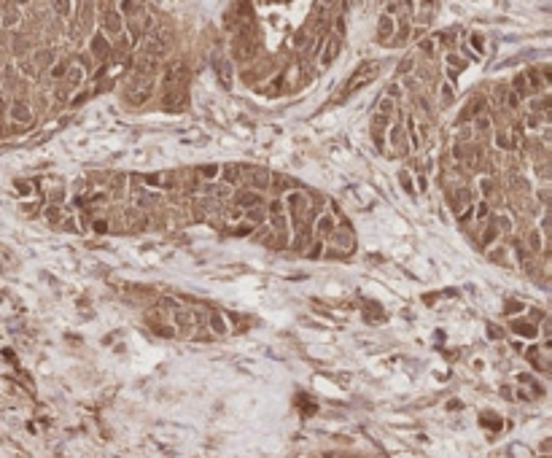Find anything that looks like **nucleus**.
<instances>
[{"mask_svg": "<svg viewBox=\"0 0 552 458\" xmlns=\"http://www.w3.org/2000/svg\"><path fill=\"white\" fill-rule=\"evenodd\" d=\"M285 205H288V224L294 227H307L310 216H312V205H310V197L304 191H291L285 197Z\"/></svg>", "mask_w": 552, "mask_h": 458, "instance_id": "1", "label": "nucleus"}, {"mask_svg": "<svg viewBox=\"0 0 552 458\" xmlns=\"http://www.w3.org/2000/svg\"><path fill=\"white\" fill-rule=\"evenodd\" d=\"M380 68L383 65L377 62V59H364L361 65L353 70V76H350V81L345 84V92H342V97H348V95H353L356 89H361V86H367V84H372L375 81V76L380 73Z\"/></svg>", "mask_w": 552, "mask_h": 458, "instance_id": "2", "label": "nucleus"}, {"mask_svg": "<svg viewBox=\"0 0 552 458\" xmlns=\"http://www.w3.org/2000/svg\"><path fill=\"white\" fill-rule=\"evenodd\" d=\"M97 8L103 11V14H100V27H103V32L119 38L124 32V19L116 11V3H103V5H97Z\"/></svg>", "mask_w": 552, "mask_h": 458, "instance_id": "3", "label": "nucleus"}, {"mask_svg": "<svg viewBox=\"0 0 552 458\" xmlns=\"http://www.w3.org/2000/svg\"><path fill=\"white\" fill-rule=\"evenodd\" d=\"M240 183H245V189H254L256 194H259V191H267V189H270L272 175H270V170H264V167H243Z\"/></svg>", "mask_w": 552, "mask_h": 458, "instance_id": "4", "label": "nucleus"}, {"mask_svg": "<svg viewBox=\"0 0 552 458\" xmlns=\"http://www.w3.org/2000/svg\"><path fill=\"white\" fill-rule=\"evenodd\" d=\"M164 51H167V41H164V32H162V30L145 32V38L140 41V57L159 59V57H164Z\"/></svg>", "mask_w": 552, "mask_h": 458, "instance_id": "5", "label": "nucleus"}, {"mask_svg": "<svg viewBox=\"0 0 552 458\" xmlns=\"http://www.w3.org/2000/svg\"><path fill=\"white\" fill-rule=\"evenodd\" d=\"M388 143H391V154H407L410 151V141H407V132H404V124H391L388 127Z\"/></svg>", "mask_w": 552, "mask_h": 458, "instance_id": "6", "label": "nucleus"}, {"mask_svg": "<svg viewBox=\"0 0 552 458\" xmlns=\"http://www.w3.org/2000/svg\"><path fill=\"white\" fill-rule=\"evenodd\" d=\"M89 51L92 54L89 57H95V59H100V62H108L111 57H114V49H111V41L105 35H92V41H89Z\"/></svg>", "mask_w": 552, "mask_h": 458, "instance_id": "7", "label": "nucleus"}, {"mask_svg": "<svg viewBox=\"0 0 552 458\" xmlns=\"http://www.w3.org/2000/svg\"><path fill=\"white\" fill-rule=\"evenodd\" d=\"M145 183L156 189H178L181 186V172H154V175L145 178Z\"/></svg>", "mask_w": 552, "mask_h": 458, "instance_id": "8", "label": "nucleus"}, {"mask_svg": "<svg viewBox=\"0 0 552 458\" xmlns=\"http://www.w3.org/2000/svg\"><path fill=\"white\" fill-rule=\"evenodd\" d=\"M331 243H334V248L340 251V254H350V251H353V245H356L353 229H350V227L334 229V235H331Z\"/></svg>", "mask_w": 552, "mask_h": 458, "instance_id": "9", "label": "nucleus"}, {"mask_svg": "<svg viewBox=\"0 0 552 458\" xmlns=\"http://www.w3.org/2000/svg\"><path fill=\"white\" fill-rule=\"evenodd\" d=\"M334 229H337V221H334V216L331 213H321L315 218V235H318V240H329L331 235H334Z\"/></svg>", "mask_w": 552, "mask_h": 458, "instance_id": "10", "label": "nucleus"}, {"mask_svg": "<svg viewBox=\"0 0 552 458\" xmlns=\"http://www.w3.org/2000/svg\"><path fill=\"white\" fill-rule=\"evenodd\" d=\"M84 76H86V73H84L81 65L70 62V65H68V70H65V76H62V86H65L68 92H73L76 86H81V84H84Z\"/></svg>", "mask_w": 552, "mask_h": 458, "instance_id": "11", "label": "nucleus"}, {"mask_svg": "<svg viewBox=\"0 0 552 458\" xmlns=\"http://www.w3.org/2000/svg\"><path fill=\"white\" fill-rule=\"evenodd\" d=\"M340 38L342 35H326V49L321 51V68H329L334 57L340 54Z\"/></svg>", "mask_w": 552, "mask_h": 458, "instance_id": "12", "label": "nucleus"}, {"mask_svg": "<svg viewBox=\"0 0 552 458\" xmlns=\"http://www.w3.org/2000/svg\"><path fill=\"white\" fill-rule=\"evenodd\" d=\"M396 32V22L391 14H383L380 22H377V41L380 43H391V35Z\"/></svg>", "mask_w": 552, "mask_h": 458, "instance_id": "13", "label": "nucleus"}, {"mask_svg": "<svg viewBox=\"0 0 552 458\" xmlns=\"http://www.w3.org/2000/svg\"><path fill=\"white\" fill-rule=\"evenodd\" d=\"M186 100V92L183 89H170V92H162V105L167 111H181Z\"/></svg>", "mask_w": 552, "mask_h": 458, "instance_id": "14", "label": "nucleus"}, {"mask_svg": "<svg viewBox=\"0 0 552 458\" xmlns=\"http://www.w3.org/2000/svg\"><path fill=\"white\" fill-rule=\"evenodd\" d=\"M213 68H216V73L221 76V81L224 84H232V62H229V57H221V54H216L213 57Z\"/></svg>", "mask_w": 552, "mask_h": 458, "instance_id": "15", "label": "nucleus"}, {"mask_svg": "<svg viewBox=\"0 0 552 458\" xmlns=\"http://www.w3.org/2000/svg\"><path fill=\"white\" fill-rule=\"evenodd\" d=\"M11 119H14V122H19V124H27L30 119H32V114H30V108L27 105H24L22 100H14V105H11Z\"/></svg>", "mask_w": 552, "mask_h": 458, "instance_id": "16", "label": "nucleus"}, {"mask_svg": "<svg viewBox=\"0 0 552 458\" xmlns=\"http://www.w3.org/2000/svg\"><path fill=\"white\" fill-rule=\"evenodd\" d=\"M116 11L122 14V19H124V16H127V19H138V16L145 11V5H143V3H119Z\"/></svg>", "mask_w": 552, "mask_h": 458, "instance_id": "17", "label": "nucleus"}, {"mask_svg": "<svg viewBox=\"0 0 552 458\" xmlns=\"http://www.w3.org/2000/svg\"><path fill=\"white\" fill-rule=\"evenodd\" d=\"M3 11L5 14L0 16V24H3V30H11L19 22V16H22L19 14V5H3Z\"/></svg>", "mask_w": 552, "mask_h": 458, "instance_id": "18", "label": "nucleus"}, {"mask_svg": "<svg viewBox=\"0 0 552 458\" xmlns=\"http://www.w3.org/2000/svg\"><path fill=\"white\" fill-rule=\"evenodd\" d=\"M307 243H310V229L307 227H299L296 229V235H294V240H291V251H304L307 248Z\"/></svg>", "mask_w": 552, "mask_h": 458, "instance_id": "19", "label": "nucleus"}, {"mask_svg": "<svg viewBox=\"0 0 552 458\" xmlns=\"http://www.w3.org/2000/svg\"><path fill=\"white\" fill-rule=\"evenodd\" d=\"M455 103V89H453V84H439V105H444V108H447V105H453Z\"/></svg>", "mask_w": 552, "mask_h": 458, "instance_id": "20", "label": "nucleus"}, {"mask_svg": "<svg viewBox=\"0 0 552 458\" xmlns=\"http://www.w3.org/2000/svg\"><path fill=\"white\" fill-rule=\"evenodd\" d=\"M11 49H14V54L16 57H22L24 59V51L30 49V41L24 35H14V41H11Z\"/></svg>", "mask_w": 552, "mask_h": 458, "instance_id": "21", "label": "nucleus"}, {"mask_svg": "<svg viewBox=\"0 0 552 458\" xmlns=\"http://www.w3.org/2000/svg\"><path fill=\"white\" fill-rule=\"evenodd\" d=\"M194 175H197V178H210V183H213V178L221 175V167H218V164H208V167H199Z\"/></svg>", "mask_w": 552, "mask_h": 458, "instance_id": "22", "label": "nucleus"}, {"mask_svg": "<svg viewBox=\"0 0 552 458\" xmlns=\"http://www.w3.org/2000/svg\"><path fill=\"white\" fill-rule=\"evenodd\" d=\"M474 208H477V210H474V218H477V221H485V218L490 216V202H488V200H480Z\"/></svg>", "mask_w": 552, "mask_h": 458, "instance_id": "23", "label": "nucleus"}, {"mask_svg": "<svg viewBox=\"0 0 552 458\" xmlns=\"http://www.w3.org/2000/svg\"><path fill=\"white\" fill-rule=\"evenodd\" d=\"M471 132H477V135L490 132V119H488V116H477V119H474V130H471Z\"/></svg>", "mask_w": 552, "mask_h": 458, "instance_id": "24", "label": "nucleus"}, {"mask_svg": "<svg viewBox=\"0 0 552 458\" xmlns=\"http://www.w3.org/2000/svg\"><path fill=\"white\" fill-rule=\"evenodd\" d=\"M377 114H380V116H385V119H391V116H394V114H396V103H394V100H388V97H385V100L380 103V111H377Z\"/></svg>", "mask_w": 552, "mask_h": 458, "instance_id": "25", "label": "nucleus"}, {"mask_svg": "<svg viewBox=\"0 0 552 458\" xmlns=\"http://www.w3.org/2000/svg\"><path fill=\"white\" fill-rule=\"evenodd\" d=\"M496 237H498V229L493 227V224H488V227H485V232H482V245H493V243H496Z\"/></svg>", "mask_w": 552, "mask_h": 458, "instance_id": "26", "label": "nucleus"}, {"mask_svg": "<svg viewBox=\"0 0 552 458\" xmlns=\"http://www.w3.org/2000/svg\"><path fill=\"white\" fill-rule=\"evenodd\" d=\"M310 38H312V35H307V30H304V27H302V30H296V35H294V46H296V49H304V46L310 43Z\"/></svg>", "mask_w": 552, "mask_h": 458, "instance_id": "27", "label": "nucleus"}, {"mask_svg": "<svg viewBox=\"0 0 552 458\" xmlns=\"http://www.w3.org/2000/svg\"><path fill=\"white\" fill-rule=\"evenodd\" d=\"M512 329H515L517 334H525V337H528V340H531V337L536 334V326H534V323H531V326H525V323H512Z\"/></svg>", "mask_w": 552, "mask_h": 458, "instance_id": "28", "label": "nucleus"}, {"mask_svg": "<svg viewBox=\"0 0 552 458\" xmlns=\"http://www.w3.org/2000/svg\"><path fill=\"white\" fill-rule=\"evenodd\" d=\"M321 251H323V240H312L307 245V256L310 259H318V256H321Z\"/></svg>", "mask_w": 552, "mask_h": 458, "instance_id": "29", "label": "nucleus"}, {"mask_svg": "<svg viewBox=\"0 0 552 458\" xmlns=\"http://www.w3.org/2000/svg\"><path fill=\"white\" fill-rule=\"evenodd\" d=\"M92 229L100 232V235H103V232H108V229H111L108 218H95V221H92Z\"/></svg>", "mask_w": 552, "mask_h": 458, "instance_id": "30", "label": "nucleus"}, {"mask_svg": "<svg viewBox=\"0 0 552 458\" xmlns=\"http://www.w3.org/2000/svg\"><path fill=\"white\" fill-rule=\"evenodd\" d=\"M208 321H210V326L218 331V334H224V331H227V326H224V321L218 315H208Z\"/></svg>", "mask_w": 552, "mask_h": 458, "instance_id": "31", "label": "nucleus"}, {"mask_svg": "<svg viewBox=\"0 0 552 458\" xmlns=\"http://www.w3.org/2000/svg\"><path fill=\"white\" fill-rule=\"evenodd\" d=\"M399 181L404 183V189H407L410 194H415V189H412V181H410V172H402V175H399Z\"/></svg>", "mask_w": 552, "mask_h": 458, "instance_id": "32", "label": "nucleus"}, {"mask_svg": "<svg viewBox=\"0 0 552 458\" xmlns=\"http://www.w3.org/2000/svg\"><path fill=\"white\" fill-rule=\"evenodd\" d=\"M412 68H415V59H407L404 65H399V76H407Z\"/></svg>", "mask_w": 552, "mask_h": 458, "instance_id": "33", "label": "nucleus"}, {"mask_svg": "<svg viewBox=\"0 0 552 458\" xmlns=\"http://www.w3.org/2000/svg\"><path fill=\"white\" fill-rule=\"evenodd\" d=\"M471 43H474V49H477V51H482V49H485V43H482L480 32H474V35H471Z\"/></svg>", "mask_w": 552, "mask_h": 458, "instance_id": "34", "label": "nucleus"}, {"mask_svg": "<svg viewBox=\"0 0 552 458\" xmlns=\"http://www.w3.org/2000/svg\"><path fill=\"white\" fill-rule=\"evenodd\" d=\"M528 321H544V315H542V310H528Z\"/></svg>", "mask_w": 552, "mask_h": 458, "instance_id": "35", "label": "nucleus"}, {"mask_svg": "<svg viewBox=\"0 0 552 458\" xmlns=\"http://www.w3.org/2000/svg\"><path fill=\"white\" fill-rule=\"evenodd\" d=\"M5 114V100H3V95H0V116Z\"/></svg>", "mask_w": 552, "mask_h": 458, "instance_id": "36", "label": "nucleus"}]
</instances>
